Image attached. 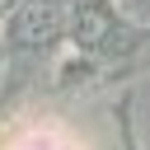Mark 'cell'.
Masks as SVG:
<instances>
[{
  "label": "cell",
  "instance_id": "1",
  "mask_svg": "<svg viewBox=\"0 0 150 150\" xmlns=\"http://www.w3.org/2000/svg\"><path fill=\"white\" fill-rule=\"evenodd\" d=\"M66 42L84 56H117V52H131V42H150V28H131L112 0H75Z\"/></svg>",
  "mask_w": 150,
  "mask_h": 150
}]
</instances>
